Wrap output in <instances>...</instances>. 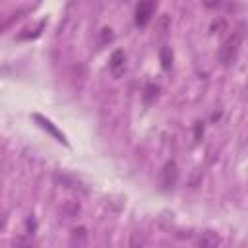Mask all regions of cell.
<instances>
[{
    "label": "cell",
    "mask_w": 248,
    "mask_h": 248,
    "mask_svg": "<svg viewBox=\"0 0 248 248\" xmlns=\"http://www.w3.org/2000/svg\"><path fill=\"white\" fill-rule=\"evenodd\" d=\"M16 248H29V240H27L25 236H19V238L16 240Z\"/></svg>",
    "instance_id": "obj_15"
},
{
    "label": "cell",
    "mask_w": 248,
    "mask_h": 248,
    "mask_svg": "<svg viewBox=\"0 0 248 248\" xmlns=\"http://www.w3.org/2000/svg\"><path fill=\"white\" fill-rule=\"evenodd\" d=\"M43 25H45V19H43V21H39V25H37L35 29H31V27H25V29H23V33H19V35H17V39H29V37H37V35L41 33Z\"/></svg>",
    "instance_id": "obj_10"
},
{
    "label": "cell",
    "mask_w": 248,
    "mask_h": 248,
    "mask_svg": "<svg viewBox=\"0 0 248 248\" xmlns=\"http://www.w3.org/2000/svg\"><path fill=\"white\" fill-rule=\"evenodd\" d=\"M153 12H155V2H140L136 6V25H140V27L147 25Z\"/></svg>",
    "instance_id": "obj_3"
},
{
    "label": "cell",
    "mask_w": 248,
    "mask_h": 248,
    "mask_svg": "<svg viewBox=\"0 0 248 248\" xmlns=\"http://www.w3.org/2000/svg\"><path fill=\"white\" fill-rule=\"evenodd\" d=\"M159 58H161L163 70H170V66H172V50H170L169 46H163V48H161Z\"/></svg>",
    "instance_id": "obj_8"
},
{
    "label": "cell",
    "mask_w": 248,
    "mask_h": 248,
    "mask_svg": "<svg viewBox=\"0 0 248 248\" xmlns=\"http://www.w3.org/2000/svg\"><path fill=\"white\" fill-rule=\"evenodd\" d=\"M101 35H103V41H101V43H107V41H112V29H110V27H103V31H101Z\"/></svg>",
    "instance_id": "obj_14"
},
{
    "label": "cell",
    "mask_w": 248,
    "mask_h": 248,
    "mask_svg": "<svg viewBox=\"0 0 248 248\" xmlns=\"http://www.w3.org/2000/svg\"><path fill=\"white\" fill-rule=\"evenodd\" d=\"M176 180H178L176 163H174V161H169V163L163 167V170H161V186H163L165 190H169V188H172V186L176 184Z\"/></svg>",
    "instance_id": "obj_2"
},
{
    "label": "cell",
    "mask_w": 248,
    "mask_h": 248,
    "mask_svg": "<svg viewBox=\"0 0 248 248\" xmlns=\"http://www.w3.org/2000/svg\"><path fill=\"white\" fill-rule=\"evenodd\" d=\"M33 118H35V120L41 124V128H43V130H46L48 134H52V136H54V138H56L60 143H66L64 134H60V132H58V128H56V126H54L50 120H46V118H45V116H41V114H33Z\"/></svg>",
    "instance_id": "obj_4"
},
{
    "label": "cell",
    "mask_w": 248,
    "mask_h": 248,
    "mask_svg": "<svg viewBox=\"0 0 248 248\" xmlns=\"http://www.w3.org/2000/svg\"><path fill=\"white\" fill-rule=\"evenodd\" d=\"M198 248H219V236L213 231H203L200 240H198Z\"/></svg>",
    "instance_id": "obj_6"
},
{
    "label": "cell",
    "mask_w": 248,
    "mask_h": 248,
    "mask_svg": "<svg viewBox=\"0 0 248 248\" xmlns=\"http://www.w3.org/2000/svg\"><path fill=\"white\" fill-rule=\"evenodd\" d=\"M124 60H126V58H124V52H122V50H114V52H112V56H110V70H112L116 76L124 70Z\"/></svg>",
    "instance_id": "obj_7"
},
{
    "label": "cell",
    "mask_w": 248,
    "mask_h": 248,
    "mask_svg": "<svg viewBox=\"0 0 248 248\" xmlns=\"http://www.w3.org/2000/svg\"><path fill=\"white\" fill-rule=\"evenodd\" d=\"M240 43H242V31H234L219 48V60L227 66L231 62H234L236 54H238V48H240Z\"/></svg>",
    "instance_id": "obj_1"
},
{
    "label": "cell",
    "mask_w": 248,
    "mask_h": 248,
    "mask_svg": "<svg viewBox=\"0 0 248 248\" xmlns=\"http://www.w3.org/2000/svg\"><path fill=\"white\" fill-rule=\"evenodd\" d=\"M169 27H170V19H169V16H167V14H163V16L159 17V33H161V35H165Z\"/></svg>",
    "instance_id": "obj_12"
},
{
    "label": "cell",
    "mask_w": 248,
    "mask_h": 248,
    "mask_svg": "<svg viewBox=\"0 0 248 248\" xmlns=\"http://www.w3.org/2000/svg\"><path fill=\"white\" fill-rule=\"evenodd\" d=\"M87 244V231L85 227H78L72 231V236H70V246L72 248H85Z\"/></svg>",
    "instance_id": "obj_5"
},
{
    "label": "cell",
    "mask_w": 248,
    "mask_h": 248,
    "mask_svg": "<svg viewBox=\"0 0 248 248\" xmlns=\"http://www.w3.org/2000/svg\"><path fill=\"white\" fill-rule=\"evenodd\" d=\"M78 211H79V203H78V202H68V203L62 207V215H64L66 219L74 217Z\"/></svg>",
    "instance_id": "obj_11"
},
{
    "label": "cell",
    "mask_w": 248,
    "mask_h": 248,
    "mask_svg": "<svg viewBox=\"0 0 248 248\" xmlns=\"http://www.w3.org/2000/svg\"><path fill=\"white\" fill-rule=\"evenodd\" d=\"M157 95H159V85L147 83L145 89H143V101H145V103H151V101L157 99Z\"/></svg>",
    "instance_id": "obj_9"
},
{
    "label": "cell",
    "mask_w": 248,
    "mask_h": 248,
    "mask_svg": "<svg viewBox=\"0 0 248 248\" xmlns=\"http://www.w3.org/2000/svg\"><path fill=\"white\" fill-rule=\"evenodd\" d=\"M194 134H196V141H200L202 136H203V122H196V126H194Z\"/></svg>",
    "instance_id": "obj_13"
}]
</instances>
